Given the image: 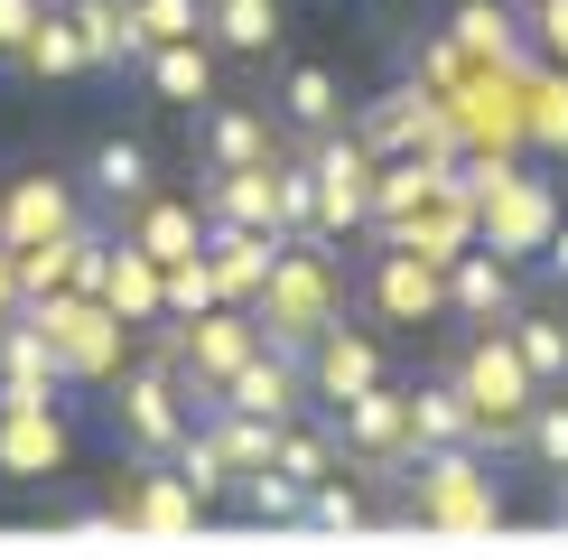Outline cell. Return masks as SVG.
Segmentation results:
<instances>
[{"label": "cell", "mask_w": 568, "mask_h": 560, "mask_svg": "<svg viewBox=\"0 0 568 560\" xmlns=\"http://www.w3.org/2000/svg\"><path fill=\"white\" fill-rule=\"evenodd\" d=\"M457 392L476 402V449H513L540 383H531V364L513 356L504 327H485V337H466V356H457Z\"/></svg>", "instance_id": "cell-1"}, {"label": "cell", "mask_w": 568, "mask_h": 560, "mask_svg": "<svg viewBox=\"0 0 568 560\" xmlns=\"http://www.w3.org/2000/svg\"><path fill=\"white\" fill-rule=\"evenodd\" d=\"M112 420H122V439L150 467H169V449L186 430H196V402H186V383H178V364H169V346H159L150 364H131L122 383H112Z\"/></svg>", "instance_id": "cell-2"}, {"label": "cell", "mask_w": 568, "mask_h": 560, "mask_svg": "<svg viewBox=\"0 0 568 560\" xmlns=\"http://www.w3.org/2000/svg\"><path fill=\"white\" fill-rule=\"evenodd\" d=\"M29 318L47 327V346H57V364H65V373H84V383H103V373L122 364V318H112L103 299H84V290H65V299H57V290H47V299H38Z\"/></svg>", "instance_id": "cell-3"}, {"label": "cell", "mask_w": 568, "mask_h": 560, "mask_svg": "<svg viewBox=\"0 0 568 560\" xmlns=\"http://www.w3.org/2000/svg\"><path fill=\"white\" fill-rule=\"evenodd\" d=\"M307 150V169H317V243H336V233L364 224V197H373V150L354 140L345 122L336 131H317V140H298Z\"/></svg>", "instance_id": "cell-4"}, {"label": "cell", "mask_w": 568, "mask_h": 560, "mask_svg": "<svg viewBox=\"0 0 568 560\" xmlns=\"http://www.w3.org/2000/svg\"><path fill=\"white\" fill-rule=\"evenodd\" d=\"M373 318H383V327H429V318H447V271H438V252L392 243V233H383V252H373Z\"/></svg>", "instance_id": "cell-5"}, {"label": "cell", "mask_w": 568, "mask_h": 560, "mask_svg": "<svg viewBox=\"0 0 568 560\" xmlns=\"http://www.w3.org/2000/svg\"><path fill=\"white\" fill-rule=\"evenodd\" d=\"M447 318H466V327H504L513 309H523V290H513V262H504V252H476V243H457V252H447Z\"/></svg>", "instance_id": "cell-6"}, {"label": "cell", "mask_w": 568, "mask_h": 560, "mask_svg": "<svg viewBox=\"0 0 568 560\" xmlns=\"http://www.w3.org/2000/svg\"><path fill=\"white\" fill-rule=\"evenodd\" d=\"M307 402V364H290V356H271V346H252L243 364L215 383V402L205 411H252V420H290Z\"/></svg>", "instance_id": "cell-7"}, {"label": "cell", "mask_w": 568, "mask_h": 560, "mask_svg": "<svg viewBox=\"0 0 568 560\" xmlns=\"http://www.w3.org/2000/svg\"><path fill=\"white\" fill-rule=\"evenodd\" d=\"M140 76H150V93L169 112H205L215 103V38H159V47H140Z\"/></svg>", "instance_id": "cell-8"}, {"label": "cell", "mask_w": 568, "mask_h": 560, "mask_svg": "<svg viewBox=\"0 0 568 560\" xmlns=\"http://www.w3.org/2000/svg\"><path fill=\"white\" fill-rule=\"evenodd\" d=\"M280 243H290V233H271V224H205V271H215V299L243 309V299L271 280Z\"/></svg>", "instance_id": "cell-9"}, {"label": "cell", "mask_w": 568, "mask_h": 560, "mask_svg": "<svg viewBox=\"0 0 568 560\" xmlns=\"http://www.w3.org/2000/svg\"><path fill=\"white\" fill-rule=\"evenodd\" d=\"M57 383H65V364L47 346V327L29 309H10L0 318V402H57Z\"/></svg>", "instance_id": "cell-10"}, {"label": "cell", "mask_w": 568, "mask_h": 560, "mask_svg": "<svg viewBox=\"0 0 568 560\" xmlns=\"http://www.w3.org/2000/svg\"><path fill=\"white\" fill-rule=\"evenodd\" d=\"M364 383H383V346L354 337L345 318H326L317 346H307V392H317V402H345V392H364Z\"/></svg>", "instance_id": "cell-11"}, {"label": "cell", "mask_w": 568, "mask_h": 560, "mask_svg": "<svg viewBox=\"0 0 568 560\" xmlns=\"http://www.w3.org/2000/svg\"><path fill=\"white\" fill-rule=\"evenodd\" d=\"M65 467V420L47 402H0V477H57Z\"/></svg>", "instance_id": "cell-12"}, {"label": "cell", "mask_w": 568, "mask_h": 560, "mask_svg": "<svg viewBox=\"0 0 568 560\" xmlns=\"http://www.w3.org/2000/svg\"><path fill=\"white\" fill-rule=\"evenodd\" d=\"M550 187H540V178H504V187H494V197H485V243L494 252H504V262H513V252H540V243H550Z\"/></svg>", "instance_id": "cell-13"}, {"label": "cell", "mask_w": 568, "mask_h": 560, "mask_svg": "<svg viewBox=\"0 0 568 560\" xmlns=\"http://www.w3.org/2000/svg\"><path fill=\"white\" fill-rule=\"evenodd\" d=\"M280 150H290V140L271 131L262 103H205V169H262Z\"/></svg>", "instance_id": "cell-14"}, {"label": "cell", "mask_w": 568, "mask_h": 560, "mask_svg": "<svg viewBox=\"0 0 568 560\" xmlns=\"http://www.w3.org/2000/svg\"><path fill=\"white\" fill-rule=\"evenodd\" d=\"M47 233H75V187H65V178H19L10 187V197H0V243H47Z\"/></svg>", "instance_id": "cell-15"}, {"label": "cell", "mask_w": 568, "mask_h": 560, "mask_svg": "<svg viewBox=\"0 0 568 560\" xmlns=\"http://www.w3.org/2000/svg\"><path fill=\"white\" fill-rule=\"evenodd\" d=\"M122 243H140L150 262H186V252H205V206L196 197H159V187H150V197L131 206Z\"/></svg>", "instance_id": "cell-16"}, {"label": "cell", "mask_w": 568, "mask_h": 560, "mask_svg": "<svg viewBox=\"0 0 568 560\" xmlns=\"http://www.w3.org/2000/svg\"><path fill=\"white\" fill-rule=\"evenodd\" d=\"M400 402H410V458H419V449H476V402L457 392V373L410 383Z\"/></svg>", "instance_id": "cell-17"}, {"label": "cell", "mask_w": 568, "mask_h": 560, "mask_svg": "<svg viewBox=\"0 0 568 560\" xmlns=\"http://www.w3.org/2000/svg\"><path fill=\"white\" fill-rule=\"evenodd\" d=\"M447 38H457L466 57L504 66V76H531V47H523V29H513V10H504V0H457V19H447Z\"/></svg>", "instance_id": "cell-18"}, {"label": "cell", "mask_w": 568, "mask_h": 560, "mask_svg": "<svg viewBox=\"0 0 568 560\" xmlns=\"http://www.w3.org/2000/svg\"><path fill=\"white\" fill-rule=\"evenodd\" d=\"M205 38H215V57H271L290 38V10L280 0H205Z\"/></svg>", "instance_id": "cell-19"}, {"label": "cell", "mask_w": 568, "mask_h": 560, "mask_svg": "<svg viewBox=\"0 0 568 560\" xmlns=\"http://www.w3.org/2000/svg\"><path fill=\"white\" fill-rule=\"evenodd\" d=\"M84 187H93L103 206H122V216H131V206L150 197V140H131V131H103V140L84 150Z\"/></svg>", "instance_id": "cell-20"}, {"label": "cell", "mask_w": 568, "mask_h": 560, "mask_svg": "<svg viewBox=\"0 0 568 560\" xmlns=\"http://www.w3.org/2000/svg\"><path fill=\"white\" fill-rule=\"evenodd\" d=\"M280 122H290L298 140H317V131H336V122H345V84H336V66H317V57H298L290 76H280Z\"/></svg>", "instance_id": "cell-21"}, {"label": "cell", "mask_w": 568, "mask_h": 560, "mask_svg": "<svg viewBox=\"0 0 568 560\" xmlns=\"http://www.w3.org/2000/svg\"><path fill=\"white\" fill-rule=\"evenodd\" d=\"M196 206H205V224H271V159H262V169H205Z\"/></svg>", "instance_id": "cell-22"}, {"label": "cell", "mask_w": 568, "mask_h": 560, "mask_svg": "<svg viewBox=\"0 0 568 560\" xmlns=\"http://www.w3.org/2000/svg\"><path fill=\"white\" fill-rule=\"evenodd\" d=\"M103 309L122 327H159V262L140 243H112V271H103Z\"/></svg>", "instance_id": "cell-23"}, {"label": "cell", "mask_w": 568, "mask_h": 560, "mask_svg": "<svg viewBox=\"0 0 568 560\" xmlns=\"http://www.w3.org/2000/svg\"><path fill=\"white\" fill-rule=\"evenodd\" d=\"M271 224L290 233V243H317V169H307V150L271 159Z\"/></svg>", "instance_id": "cell-24"}, {"label": "cell", "mask_w": 568, "mask_h": 560, "mask_svg": "<svg viewBox=\"0 0 568 560\" xmlns=\"http://www.w3.org/2000/svg\"><path fill=\"white\" fill-rule=\"evenodd\" d=\"M504 337H513V356L531 364V383H568V318L559 309H513Z\"/></svg>", "instance_id": "cell-25"}, {"label": "cell", "mask_w": 568, "mask_h": 560, "mask_svg": "<svg viewBox=\"0 0 568 560\" xmlns=\"http://www.w3.org/2000/svg\"><path fill=\"white\" fill-rule=\"evenodd\" d=\"M57 10L75 19V38H84L93 66H131V57H140V38H131V0H57Z\"/></svg>", "instance_id": "cell-26"}, {"label": "cell", "mask_w": 568, "mask_h": 560, "mask_svg": "<svg viewBox=\"0 0 568 560\" xmlns=\"http://www.w3.org/2000/svg\"><path fill=\"white\" fill-rule=\"evenodd\" d=\"M169 467H178V486H186V496H196L205 513H215V504L233 496V458H224V439L205 430V420H196V430H186L178 449H169Z\"/></svg>", "instance_id": "cell-27"}, {"label": "cell", "mask_w": 568, "mask_h": 560, "mask_svg": "<svg viewBox=\"0 0 568 560\" xmlns=\"http://www.w3.org/2000/svg\"><path fill=\"white\" fill-rule=\"evenodd\" d=\"M243 523H298V504H307V486L298 477H280V467H243L233 477V496H224Z\"/></svg>", "instance_id": "cell-28"}, {"label": "cell", "mask_w": 568, "mask_h": 560, "mask_svg": "<svg viewBox=\"0 0 568 560\" xmlns=\"http://www.w3.org/2000/svg\"><path fill=\"white\" fill-rule=\"evenodd\" d=\"M513 449H531V458H540V477H550V486H568V402H559L550 383L531 392V411H523V439H513Z\"/></svg>", "instance_id": "cell-29"}, {"label": "cell", "mask_w": 568, "mask_h": 560, "mask_svg": "<svg viewBox=\"0 0 568 560\" xmlns=\"http://www.w3.org/2000/svg\"><path fill=\"white\" fill-rule=\"evenodd\" d=\"M10 66H19V76H84L93 57H84V38H75V19H65V10H47Z\"/></svg>", "instance_id": "cell-30"}, {"label": "cell", "mask_w": 568, "mask_h": 560, "mask_svg": "<svg viewBox=\"0 0 568 560\" xmlns=\"http://www.w3.org/2000/svg\"><path fill=\"white\" fill-rule=\"evenodd\" d=\"M271 467H280V477H298V486L336 477V430H307V420L290 411V420L271 430Z\"/></svg>", "instance_id": "cell-31"}, {"label": "cell", "mask_w": 568, "mask_h": 560, "mask_svg": "<svg viewBox=\"0 0 568 560\" xmlns=\"http://www.w3.org/2000/svg\"><path fill=\"white\" fill-rule=\"evenodd\" d=\"M131 38L159 47V38H205V0H131Z\"/></svg>", "instance_id": "cell-32"}, {"label": "cell", "mask_w": 568, "mask_h": 560, "mask_svg": "<svg viewBox=\"0 0 568 560\" xmlns=\"http://www.w3.org/2000/svg\"><path fill=\"white\" fill-rule=\"evenodd\" d=\"M298 523H317V532H354V523H373V504L354 496L345 477H317V486H307V504H298Z\"/></svg>", "instance_id": "cell-33"}, {"label": "cell", "mask_w": 568, "mask_h": 560, "mask_svg": "<svg viewBox=\"0 0 568 560\" xmlns=\"http://www.w3.org/2000/svg\"><path fill=\"white\" fill-rule=\"evenodd\" d=\"M196 513H205V504L186 496L178 477H169V486H150V496H140V523H150V532H178V523H196Z\"/></svg>", "instance_id": "cell-34"}, {"label": "cell", "mask_w": 568, "mask_h": 560, "mask_svg": "<svg viewBox=\"0 0 568 560\" xmlns=\"http://www.w3.org/2000/svg\"><path fill=\"white\" fill-rule=\"evenodd\" d=\"M531 122H540V140H550V150H568V76L540 84V112H531Z\"/></svg>", "instance_id": "cell-35"}, {"label": "cell", "mask_w": 568, "mask_h": 560, "mask_svg": "<svg viewBox=\"0 0 568 560\" xmlns=\"http://www.w3.org/2000/svg\"><path fill=\"white\" fill-rule=\"evenodd\" d=\"M38 19H47V0H0V57H19Z\"/></svg>", "instance_id": "cell-36"}, {"label": "cell", "mask_w": 568, "mask_h": 560, "mask_svg": "<svg viewBox=\"0 0 568 560\" xmlns=\"http://www.w3.org/2000/svg\"><path fill=\"white\" fill-rule=\"evenodd\" d=\"M531 10H540V47L568 66V0H531Z\"/></svg>", "instance_id": "cell-37"}, {"label": "cell", "mask_w": 568, "mask_h": 560, "mask_svg": "<svg viewBox=\"0 0 568 560\" xmlns=\"http://www.w3.org/2000/svg\"><path fill=\"white\" fill-rule=\"evenodd\" d=\"M531 262H540V280H550V290H568V224H550V243H540Z\"/></svg>", "instance_id": "cell-38"}, {"label": "cell", "mask_w": 568, "mask_h": 560, "mask_svg": "<svg viewBox=\"0 0 568 560\" xmlns=\"http://www.w3.org/2000/svg\"><path fill=\"white\" fill-rule=\"evenodd\" d=\"M19 309V271H10V243H0V318Z\"/></svg>", "instance_id": "cell-39"}]
</instances>
